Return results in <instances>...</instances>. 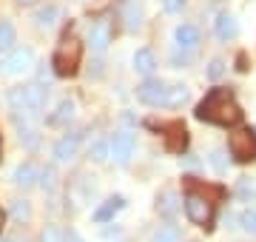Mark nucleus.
Returning a JSON list of instances; mask_svg holds the SVG:
<instances>
[{"instance_id":"obj_32","label":"nucleus","mask_w":256,"mask_h":242,"mask_svg":"<svg viewBox=\"0 0 256 242\" xmlns=\"http://www.w3.org/2000/svg\"><path fill=\"white\" fill-rule=\"evenodd\" d=\"M185 0H162V9L168 12V14H176V12H182Z\"/></svg>"},{"instance_id":"obj_19","label":"nucleus","mask_w":256,"mask_h":242,"mask_svg":"<svg viewBox=\"0 0 256 242\" xmlns=\"http://www.w3.org/2000/svg\"><path fill=\"white\" fill-rule=\"evenodd\" d=\"M188 100V88L185 86H168V97H165V108H180Z\"/></svg>"},{"instance_id":"obj_22","label":"nucleus","mask_w":256,"mask_h":242,"mask_svg":"<svg viewBox=\"0 0 256 242\" xmlns=\"http://www.w3.org/2000/svg\"><path fill=\"white\" fill-rule=\"evenodd\" d=\"M12 46H14V26L9 20H0V52H6Z\"/></svg>"},{"instance_id":"obj_31","label":"nucleus","mask_w":256,"mask_h":242,"mask_svg":"<svg viewBox=\"0 0 256 242\" xmlns=\"http://www.w3.org/2000/svg\"><path fill=\"white\" fill-rule=\"evenodd\" d=\"M222 74H225V63H222V60H214L210 68H208V77H210V80H220Z\"/></svg>"},{"instance_id":"obj_18","label":"nucleus","mask_w":256,"mask_h":242,"mask_svg":"<svg viewBox=\"0 0 256 242\" xmlns=\"http://www.w3.org/2000/svg\"><path fill=\"white\" fill-rule=\"evenodd\" d=\"M176 211H180V200H176L174 191H165L162 196H160V214L162 216H176Z\"/></svg>"},{"instance_id":"obj_29","label":"nucleus","mask_w":256,"mask_h":242,"mask_svg":"<svg viewBox=\"0 0 256 242\" xmlns=\"http://www.w3.org/2000/svg\"><path fill=\"white\" fill-rule=\"evenodd\" d=\"M151 242H180V234H176V228H160Z\"/></svg>"},{"instance_id":"obj_14","label":"nucleus","mask_w":256,"mask_h":242,"mask_svg":"<svg viewBox=\"0 0 256 242\" xmlns=\"http://www.w3.org/2000/svg\"><path fill=\"white\" fill-rule=\"evenodd\" d=\"M122 20H126V28H140L142 26V6H140L137 0H126V6H122Z\"/></svg>"},{"instance_id":"obj_12","label":"nucleus","mask_w":256,"mask_h":242,"mask_svg":"<svg viewBox=\"0 0 256 242\" xmlns=\"http://www.w3.org/2000/svg\"><path fill=\"white\" fill-rule=\"evenodd\" d=\"M126 208V200L122 196H111V200H106V202L94 211V222H108V220H114V214H120Z\"/></svg>"},{"instance_id":"obj_10","label":"nucleus","mask_w":256,"mask_h":242,"mask_svg":"<svg viewBox=\"0 0 256 242\" xmlns=\"http://www.w3.org/2000/svg\"><path fill=\"white\" fill-rule=\"evenodd\" d=\"M111 23L108 20H97L92 26V48L97 52V54H102L106 48H108V43H111Z\"/></svg>"},{"instance_id":"obj_30","label":"nucleus","mask_w":256,"mask_h":242,"mask_svg":"<svg viewBox=\"0 0 256 242\" xmlns=\"http://www.w3.org/2000/svg\"><path fill=\"white\" fill-rule=\"evenodd\" d=\"M210 166L216 168V174H225V171H228V160H225V154H222V151H210Z\"/></svg>"},{"instance_id":"obj_13","label":"nucleus","mask_w":256,"mask_h":242,"mask_svg":"<svg viewBox=\"0 0 256 242\" xmlns=\"http://www.w3.org/2000/svg\"><path fill=\"white\" fill-rule=\"evenodd\" d=\"M196 43H200V28L191 26V23L176 26V46L185 48V52H191V48H196Z\"/></svg>"},{"instance_id":"obj_20","label":"nucleus","mask_w":256,"mask_h":242,"mask_svg":"<svg viewBox=\"0 0 256 242\" xmlns=\"http://www.w3.org/2000/svg\"><path fill=\"white\" fill-rule=\"evenodd\" d=\"M72 117H74V102L72 100H63L60 106H57V114L48 117V126H63V122L72 120Z\"/></svg>"},{"instance_id":"obj_4","label":"nucleus","mask_w":256,"mask_h":242,"mask_svg":"<svg viewBox=\"0 0 256 242\" xmlns=\"http://www.w3.org/2000/svg\"><path fill=\"white\" fill-rule=\"evenodd\" d=\"M185 214L191 220L194 225H210L214 222V202H210V196L200 194V191H188L185 194Z\"/></svg>"},{"instance_id":"obj_2","label":"nucleus","mask_w":256,"mask_h":242,"mask_svg":"<svg viewBox=\"0 0 256 242\" xmlns=\"http://www.w3.org/2000/svg\"><path fill=\"white\" fill-rule=\"evenodd\" d=\"M6 102H9V108L14 114H28V117H37V114L43 112V106H46V88L43 86H23V88H12L6 94Z\"/></svg>"},{"instance_id":"obj_34","label":"nucleus","mask_w":256,"mask_h":242,"mask_svg":"<svg viewBox=\"0 0 256 242\" xmlns=\"http://www.w3.org/2000/svg\"><path fill=\"white\" fill-rule=\"evenodd\" d=\"M3 222H6V214H3V211H0V231H3Z\"/></svg>"},{"instance_id":"obj_24","label":"nucleus","mask_w":256,"mask_h":242,"mask_svg":"<svg viewBox=\"0 0 256 242\" xmlns=\"http://www.w3.org/2000/svg\"><path fill=\"white\" fill-rule=\"evenodd\" d=\"M20 142H23L26 148L34 151L37 146H40V137H37V131L32 128V126H20Z\"/></svg>"},{"instance_id":"obj_9","label":"nucleus","mask_w":256,"mask_h":242,"mask_svg":"<svg viewBox=\"0 0 256 242\" xmlns=\"http://www.w3.org/2000/svg\"><path fill=\"white\" fill-rule=\"evenodd\" d=\"M80 140H82V131L68 134V137H63V140H57V146H54V160L57 162H72V160L77 157Z\"/></svg>"},{"instance_id":"obj_8","label":"nucleus","mask_w":256,"mask_h":242,"mask_svg":"<svg viewBox=\"0 0 256 242\" xmlns=\"http://www.w3.org/2000/svg\"><path fill=\"white\" fill-rule=\"evenodd\" d=\"M108 146H111V157H114V162L126 166L128 160H131V154H134V134L122 131V134H117Z\"/></svg>"},{"instance_id":"obj_23","label":"nucleus","mask_w":256,"mask_h":242,"mask_svg":"<svg viewBox=\"0 0 256 242\" xmlns=\"http://www.w3.org/2000/svg\"><path fill=\"white\" fill-rule=\"evenodd\" d=\"M88 157H92L94 162H106V160L111 157V146L106 140H97L92 148H88Z\"/></svg>"},{"instance_id":"obj_33","label":"nucleus","mask_w":256,"mask_h":242,"mask_svg":"<svg viewBox=\"0 0 256 242\" xmlns=\"http://www.w3.org/2000/svg\"><path fill=\"white\" fill-rule=\"evenodd\" d=\"M188 60H191V54H188L185 48H176V52H174V66H185Z\"/></svg>"},{"instance_id":"obj_5","label":"nucleus","mask_w":256,"mask_h":242,"mask_svg":"<svg viewBox=\"0 0 256 242\" xmlns=\"http://www.w3.org/2000/svg\"><path fill=\"white\" fill-rule=\"evenodd\" d=\"M228 148L236 162H250V160H256V134L250 128H236L230 134Z\"/></svg>"},{"instance_id":"obj_28","label":"nucleus","mask_w":256,"mask_h":242,"mask_svg":"<svg viewBox=\"0 0 256 242\" xmlns=\"http://www.w3.org/2000/svg\"><path fill=\"white\" fill-rule=\"evenodd\" d=\"M40 186L46 188V191H54V188H57V174H54V168H43V171H40Z\"/></svg>"},{"instance_id":"obj_3","label":"nucleus","mask_w":256,"mask_h":242,"mask_svg":"<svg viewBox=\"0 0 256 242\" xmlns=\"http://www.w3.org/2000/svg\"><path fill=\"white\" fill-rule=\"evenodd\" d=\"M80 57H82V43L74 34H66L63 40H60V46H57L54 52V74L57 77H68L77 72V66H80Z\"/></svg>"},{"instance_id":"obj_35","label":"nucleus","mask_w":256,"mask_h":242,"mask_svg":"<svg viewBox=\"0 0 256 242\" xmlns=\"http://www.w3.org/2000/svg\"><path fill=\"white\" fill-rule=\"evenodd\" d=\"M18 3H23V6H32V3H37V0H18Z\"/></svg>"},{"instance_id":"obj_1","label":"nucleus","mask_w":256,"mask_h":242,"mask_svg":"<svg viewBox=\"0 0 256 242\" xmlns=\"http://www.w3.org/2000/svg\"><path fill=\"white\" fill-rule=\"evenodd\" d=\"M196 120L214 122V126H236L242 120V108L236 106V100L228 88H214L196 106Z\"/></svg>"},{"instance_id":"obj_11","label":"nucleus","mask_w":256,"mask_h":242,"mask_svg":"<svg viewBox=\"0 0 256 242\" xmlns=\"http://www.w3.org/2000/svg\"><path fill=\"white\" fill-rule=\"evenodd\" d=\"M14 182H18L20 188H32L40 182V168L34 166V162H23V166L14 168Z\"/></svg>"},{"instance_id":"obj_15","label":"nucleus","mask_w":256,"mask_h":242,"mask_svg":"<svg viewBox=\"0 0 256 242\" xmlns=\"http://www.w3.org/2000/svg\"><path fill=\"white\" fill-rule=\"evenodd\" d=\"M134 68H137L140 74H151L156 68V57L151 48H140L137 54H134Z\"/></svg>"},{"instance_id":"obj_21","label":"nucleus","mask_w":256,"mask_h":242,"mask_svg":"<svg viewBox=\"0 0 256 242\" xmlns=\"http://www.w3.org/2000/svg\"><path fill=\"white\" fill-rule=\"evenodd\" d=\"M57 18H60V9L57 6H46V9H40L37 12V26H43V28H52L57 23Z\"/></svg>"},{"instance_id":"obj_7","label":"nucleus","mask_w":256,"mask_h":242,"mask_svg":"<svg viewBox=\"0 0 256 242\" xmlns=\"http://www.w3.org/2000/svg\"><path fill=\"white\" fill-rule=\"evenodd\" d=\"M137 97L146 106H165V97H168V86L162 80H146L142 86H137Z\"/></svg>"},{"instance_id":"obj_26","label":"nucleus","mask_w":256,"mask_h":242,"mask_svg":"<svg viewBox=\"0 0 256 242\" xmlns=\"http://www.w3.org/2000/svg\"><path fill=\"white\" fill-rule=\"evenodd\" d=\"M40 242H66V234L57 228V225H46L40 231Z\"/></svg>"},{"instance_id":"obj_27","label":"nucleus","mask_w":256,"mask_h":242,"mask_svg":"<svg viewBox=\"0 0 256 242\" xmlns=\"http://www.w3.org/2000/svg\"><path fill=\"white\" fill-rule=\"evenodd\" d=\"M239 225H242V231L245 234H256V211H242V216H239Z\"/></svg>"},{"instance_id":"obj_6","label":"nucleus","mask_w":256,"mask_h":242,"mask_svg":"<svg viewBox=\"0 0 256 242\" xmlns=\"http://www.w3.org/2000/svg\"><path fill=\"white\" fill-rule=\"evenodd\" d=\"M32 66H34V54L28 48H18V52H12V54L0 60V72L9 77H18V74H26Z\"/></svg>"},{"instance_id":"obj_17","label":"nucleus","mask_w":256,"mask_h":242,"mask_svg":"<svg viewBox=\"0 0 256 242\" xmlns=\"http://www.w3.org/2000/svg\"><path fill=\"white\" fill-rule=\"evenodd\" d=\"M165 140H168V148L171 151H182L185 142H188V131H185L180 122H174V126L168 128V137H165Z\"/></svg>"},{"instance_id":"obj_16","label":"nucleus","mask_w":256,"mask_h":242,"mask_svg":"<svg viewBox=\"0 0 256 242\" xmlns=\"http://www.w3.org/2000/svg\"><path fill=\"white\" fill-rule=\"evenodd\" d=\"M216 34H220V40L236 38V20H234V14L222 12L220 18H216Z\"/></svg>"},{"instance_id":"obj_25","label":"nucleus","mask_w":256,"mask_h":242,"mask_svg":"<svg viewBox=\"0 0 256 242\" xmlns=\"http://www.w3.org/2000/svg\"><path fill=\"white\" fill-rule=\"evenodd\" d=\"M12 216L18 220V222H26L28 216H32V205L26 200H18V202H12Z\"/></svg>"}]
</instances>
